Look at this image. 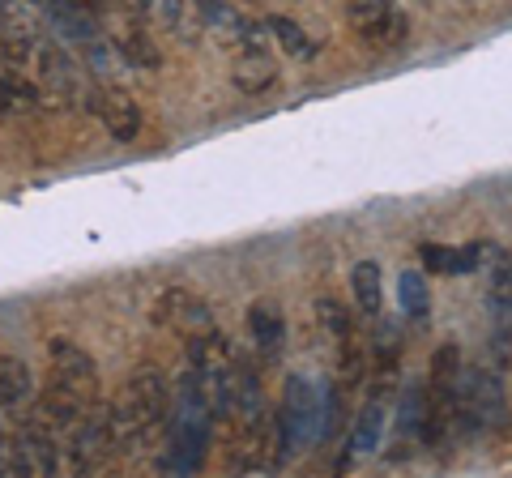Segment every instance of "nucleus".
<instances>
[{
    "label": "nucleus",
    "instance_id": "7ed1b4c3",
    "mask_svg": "<svg viewBox=\"0 0 512 478\" xmlns=\"http://www.w3.org/2000/svg\"><path fill=\"white\" fill-rule=\"evenodd\" d=\"M453 423L466 432H500L508 423V397L504 380L491 368H461L457 397H453Z\"/></svg>",
    "mask_w": 512,
    "mask_h": 478
},
{
    "label": "nucleus",
    "instance_id": "4468645a",
    "mask_svg": "<svg viewBox=\"0 0 512 478\" xmlns=\"http://www.w3.org/2000/svg\"><path fill=\"white\" fill-rule=\"evenodd\" d=\"M197 9H201L205 26H210L218 39H227L231 47L252 39V35H261V26H256L239 5H231V0H197Z\"/></svg>",
    "mask_w": 512,
    "mask_h": 478
},
{
    "label": "nucleus",
    "instance_id": "9d476101",
    "mask_svg": "<svg viewBox=\"0 0 512 478\" xmlns=\"http://www.w3.org/2000/svg\"><path fill=\"white\" fill-rule=\"evenodd\" d=\"M86 107L99 116V124L116 141H133L141 133V111H137L133 99H128V90H120V86H94V90H86Z\"/></svg>",
    "mask_w": 512,
    "mask_h": 478
},
{
    "label": "nucleus",
    "instance_id": "423d86ee",
    "mask_svg": "<svg viewBox=\"0 0 512 478\" xmlns=\"http://www.w3.org/2000/svg\"><path fill=\"white\" fill-rule=\"evenodd\" d=\"M26 5L35 9V18L47 26V35H56L60 43H73L82 56L103 43V30L94 26V18L77 0H26Z\"/></svg>",
    "mask_w": 512,
    "mask_h": 478
},
{
    "label": "nucleus",
    "instance_id": "4be33fe9",
    "mask_svg": "<svg viewBox=\"0 0 512 478\" xmlns=\"http://www.w3.org/2000/svg\"><path fill=\"white\" fill-rule=\"evenodd\" d=\"M316 321H320V329L329 333V338H338V342H350V308L346 304H338L333 295H325V299H316Z\"/></svg>",
    "mask_w": 512,
    "mask_h": 478
},
{
    "label": "nucleus",
    "instance_id": "f257e3e1",
    "mask_svg": "<svg viewBox=\"0 0 512 478\" xmlns=\"http://www.w3.org/2000/svg\"><path fill=\"white\" fill-rule=\"evenodd\" d=\"M333 427V389L316 385L312 376H286L282 402L274 410V461H299L316 440H325Z\"/></svg>",
    "mask_w": 512,
    "mask_h": 478
},
{
    "label": "nucleus",
    "instance_id": "a211bd4d",
    "mask_svg": "<svg viewBox=\"0 0 512 478\" xmlns=\"http://www.w3.org/2000/svg\"><path fill=\"white\" fill-rule=\"evenodd\" d=\"M423 427H427V385H406L402 402H397V440L423 444Z\"/></svg>",
    "mask_w": 512,
    "mask_h": 478
},
{
    "label": "nucleus",
    "instance_id": "412c9836",
    "mask_svg": "<svg viewBox=\"0 0 512 478\" xmlns=\"http://www.w3.org/2000/svg\"><path fill=\"white\" fill-rule=\"evenodd\" d=\"M269 26V35H274V43L282 47L291 60H316V43L303 35V26L295 18H286V13H274V18L265 22Z\"/></svg>",
    "mask_w": 512,
    "mask_h": 478
},
{
    "label": "nucleus",
    "instance_id": "1a4fd4ad",
    "mask_svg": "<svg viewBox=\"0 0 512 478\" xmlns=\"http://www.w3.org/2000/svg\"><path fill=\"white\" fill-rule=\"evenodd\" d=\"M231 82L244 94H261L278 82V60L265 47V30L244 43H235V60H231Z\"/></svg>",
    "mask_w": 512,
    "mask_h": 478
},
{
    "label": "nucleus",
    "instance_id": "6e6552de",
    "mask_svg": "<svg viewBox=\"0 0 512 478\" xmlns=\"http://www.w3.org/2000/svg\"><path fill=\"white\" fill-rule=\"evenodd\" d=\"M111 457H120V453H116V440L107 432V419L90 410L69 432V440H64V466L73 474H94V470H103Z\"/></svg>",
    "mask_w": 512,
    "mask_h": 478
},
{
    "label": "nucleus",
    "instance_id": "aec40b11",
    "mask_svg": "<svg viewBox=\"0 0 512 478\" xmlns=\"http://www.w3.org/2000/svg\"><path fill=\"white\" fill-rule=\"evenodd\" d=\"M397 304L410 321H427L431 312V286H427V274L423 269H406L402 278H397Z\"/></svg>",
    "mask_w": 512,
    "mask_h": 478
},
{
    "label": "nucleus",
    "instance_id": "9b49d317",
    "mask_svg": "<svg viewBox=\"0 0 512 478\" xmlns=\"http://www.w3.org/2000/svg\"><path fill=\"white\" fill-rule=\"evenodd\" d=\"M60 470V440L47 432V427L39 423H30L22 427V436L13 440V474H56Z\"/></svg>",
    "mask_w": 512,
    "mask_h": 478
},
{
    "label": "nucleus",
    "instance_id": "f8f14e48",
    "mask_svg": "<svg viewBox=\"0 0 512 478\" xmlns=\"http://www.w3.org/2000/svg\"><path fill=\"white\" fill-rule=\"evenodd\" d=\"M491 244H419V261L427 274H444V278H457V274H474V269H483L487 261H495Z\"/></svg>",
    "mask_w": 512,
    "mask_h": 478
},
{
    "label": "nucleus",
    "instance_id": "0eeeda50",
    "mask_svg": "<svg viewBox=\"0 0 512 478\" xmlns=\"http://www.w3.org/2000/svg\"><path fill=\"white\" fill-rule=\"evenodd\" d=\"M154 321L171 329L175 338L192 342L197 333L214 329V308L205 304L197 291H188V286H167V291H158V299H154Z\"/></svg>",
    "mask_w": 512,
    "mask_h": 478
},
{
    "label": "nucleus",
    "instance_id": "20e7f679",
    "mask_svg": "<svg viewBox=\"0 0 512 478\" xmlns=\"http://www.w3.org/2000/svg\"><path fill=\"white\" fill-rule=\"evenodd\" d=\"M47 385L56 393H64L69 402H77L82 410H94L99 406V393H103V380H99V363H94L90 350H82L69 338H52L47 342Z\"/></svg>",
    "mask_w": 512,
    "mask_h": 478
},
{
    "label": "nucleus",
    "instance_id": "5701e85b",
    "mask_svg": "<svg viewBox=\"0 0 512 478\" xmlns=\"http://www.w3.org/2000/svg\"><path fill=\"white\" fill-rule=\"evenodd\" d=\"M0 474H13V440L5 436V427H0Z\"/></svg>",
    "mask_w": 512,
    "mask_h": 478
},
{
    "label": "nucleus",
    "instance_id": "f3484780",
    "mask_svg": "<svg viewBox=\"0 0 512 478\" xmlns=\"http://www.w3.org/2000/svg\"><path fill=\"white\" fill-rule=\"evenodd\" d=\"M248 333L261 355H278L282 350V338H286V316L274 299H256L248 308Z\"/></svg>",
    "mask_w": 512,
    "mask_h": 478
},
{
    "label": "nucleus",
    "instance_id": "dca6fc26",
    "mask_svg": "<svg viewBox=\"0 0 512 478\" xmlns=\"http://www.w3.org/2000/svg\"><path fill=\"white\" fill-rule=\"evenodd\" d=\"M30 402H35V376L22 359L0 355V406L9 414H26Z\"/></svg>",
    "mask_w": 512,
    "mask_h": 478
},
{
    "label": "nucleus",
    "instance_id": "2eb2a0df",
    "mask_svg": "<svg viewBox=\"0 0 512 478\" xmlns=\"http://www.w3.org/2000/svg\"><path fill=\"white\" fill-rule=\"evenodd\" d=\"M43 107V94L18 65L0 60V116H30Z\"/></svg>",
    "mask_w": 512,
    "mask_h": 478
},
{
    "label": "nucleus",
    "instance_id": "6ab92c4d",
    "mask_svg": "<svg viewBox=\"0 0 512 478\" xmlns=\"http://www.w3.org/2000/svg\"><path fill=\"white\" fill-rule=\"evenodd\" d=\"M350 295H355V304L363 316H380L384 308V274L376 261H355L350 269Z\"/></svg>",
    "mask_w": 512,
    "mask_h": 478
},
{
    "label": "nucleus",
    "instance_id": "ddd939ff",
    "mask_svg": "<svg viewBox=\"0 0 512 478\" xmlns=\"http://www.w3.org/2000/svg\"><path fill=\"white\" fill-rule=\"evenodd\" d=\"M384 427H389V406H384V393H372V397L363 402V410L355 414V427H350L342 466H346V461H355V457H372V453H380Z\"/></svg>",
    "mask_w": 512,
    "mask_h": 478
},
{
    "label": "nucleus",
    "instance_id": "39448f33",
    "mask_svg": "<svg viewBox=\"0 0 512 478\" xmlns=\"http://www.w3.org/2000/svg\"><path fill=\"white\" fill-rule=\"evenodd\" d=\"M346 22L367 47H402L410 35V22L397 0H346Z\"/></svg>",
    "mask_w": 512,
    "mask_h": 478
},
{
    "label": "nucleus",
    "instance_id": "f03ea898",
    "mask_svg": "<svg viewBox=\"0 0 512 478\" xmlns=\"http://www.w3.org/2000/svg\"><path fill=\"white\" fill-rule=\"evenodd\" d=\"M171 402H175V393L167 385V376L158 372V368H137L133 376L124 380V389L120 397L107 406V432L111 440H116V453H137L141 444H146L158 427L167 423V414H171Z\"/></svg>",
    "mask_w": 512,
    "mask_h": 478
}]
</instances>
